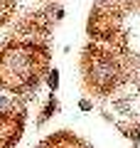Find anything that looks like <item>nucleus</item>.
Listing matches in <instances>:
<instances>
[{"label": "nucleus", "mask_w": 140, "mask_h": 148, "mask_svg": "<svg viewBox=\"0 0 140 148\" xmlns=\"http://www.w3.org/2000/svg\"><path fill=\"white\" fill-rule=\"evenodd\" d=\"M49 86H52V89H57V86H59V74L57 72L49 74Z\"/></svg>", "instance_id": "f257e3e1"}]
</instances>
